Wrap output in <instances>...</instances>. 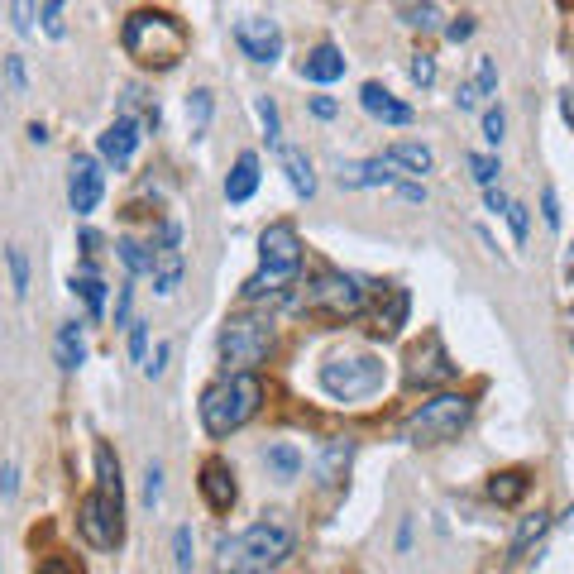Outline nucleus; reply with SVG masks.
I'll list each match as a JSON object with an SVG mask.
<instances>
[{
    "mask_svg": "<svg viewBox=\"0 0 574 574\" xmlns=\"http://www.w3.org/2000/svg\"><path fill=\"white\" fill-rule=\"evenodd\" d=\"M292 555V531L283 522H254V527L221 536L216 574H273Z\"/></svg>",
    "mask_w": 574,
    "mask_h": 574,
    "instance_id": "f257e3e1",
    "label": "nucleus"
},
{
    "mask_svg": "<svg viewBox=\"0 0 574 574\" xmlns=\"http://www.w3.org/2000/svg\"><path fill=\"white\" fill-rule=\"evenodd\" d=\"M120 44H125V53H130L139 67L168 72V67H177L182 53H187V29H182V20L168 15V10H134L130 20H125Z\"/></svg>",
    "mask_w": 574,
    "mask_h": 574,
    "instance_id": "f03ea898",
    "label": "nucleus"
},
{
    "mask_svg": "<svg viewBox=\"0 0 574 574\" xmlns=\"http://www.w3.org/2000/svg\"><path fill=\"white\" fill-rule=\"evenodd\" d=\"M264 407V383L254 374H221L206 393H201V426L206 436L225 441L230 431H240L244 421L259 417Z\"/></svg>",
    "mask_w": 574,
    "mask_h": 574,
    "instance_id": "7ed1b4c3",
    "label": "nucleus"
},
{
    "mask_svg": "<svg viewBox=\"0 0 574 574\" xmlns=\"http://www.w3.org/2000/svg\"><path fill=\"white\" fill-rule=\"evenodd\" d=\"M302 273V235L297 225L273 221L259 235V273L244 283V302H264V297H283V287Z\"/></svg>",
    "mask_w": 574,
    "mask_h": 574,
    "instance_id": "20e7f679",
    "label": "nucleus"
},
{
    "mask_svg": "<svg viewBox=\"0 0 574 574\" xmlns=\"http://www.w3.org/2000/svg\"><path fill=\"white\" fill-rule=\"evenodd\" d=\"M388 383V364L369 350H350V354H331L321 364V388L335 402H369L374 393H383Z\"/></svg>",
    "mask_w": 574,
    "mask_h": 574,
    "instance_id": "39448f33",
    "label": "nucleus"
},
{
    "mask_svg": "<svg viewBox=\"0 0 574 574\" xmlns=\"http://www.w3.org/2000/svg\"><path fill=\"white\" fill-rule=\"evenodd\" d=\"M474 417V402L464 393H436L431 402H421L412 417L402 421V441L407 445H445L455 441Z\"/></svg>",
    "mask_w": 574,
    "mask_h": 574,
    "instance_id": "423d86ee",
    "label": "nucleus"
},
{
    "mask_svg": "<svg viewBox=\"0 0 574 574\" xmlns=\"http://www.w3.org/2000/svg\"><path fill=\"white\" fill-rule=\"evenodd\" d=\"M302 311L311 316H326V321H354L359 311H364V287L359 278L350 273H340V268H321L307 287H302Z\"/></svg>",
    "mask_w": 574,
    "mask_h": 574,
    "instance_id": "0eeeda50",
    "label": "nucleus"
},
{
    "mask_svg": "<svg viewBox=\"0 0 574 574\" xmlns=\"http://www.w3.org/2000/svg\"><path fill=\"white\" fill-rule=\"evenodd\" d=\"M216 350H221L225 374H249V369L273 350V326L259 321V316H235V321H225L221 326Z\"/></svg>",
    "mask_w": 574,
    "mask_h": 574,
    "instance_id": "6e6552de",
    "label": "nucleus"
},
{
    "mask_svg": "<svg viewBox=\"0 0 574 574\" xmlns=\"http://www.w3.org/2000/svg\"><path fill=\"white\" fill-rule=\"evenodd\" d=\"M77 531L87 536L96 551H115L125 541V498L91 488L87 498L77 503Z\"/></svg>",
    "mask_w": 574,
    "mask_h": 574,
    "instance_id": "1a4fd4ad",
    "label": "nucleus"
},
{
    "mask_svg": "<svg viewBox=\"0 0 574 574\" xmlns=\"http://www.w3.org/2000/svg\"><path fill=\"white\" fill-rule=\"evenodd\" d=\"M455 374H460V364L445 354L441 335H426L417 350L407 354V383H417V388H431V383H450Z\"/></svg>",
    "mask_w": 574,
    "mask_h": 574,
    "instance_id": "9d476101",
    "label": "nucleus"
},
{
    "mask_svg": "<svg viewBox=\"0 0 574 574\" xmlns=\"http://www.w3.org/2000/svg\"><path fill=\"white\" fill-rule=\"evenodd\" d=\"M235 44H240L244 58L273 67L283 58V29H278V20H268V15H249V20L235 24Z\"/></svg>",
    "mask_w": 574,
    "mask_h": 574,
    "instance_id": "9b49d317",
    "label": "nucleus"
},
{
    "mask_svg": "<svg viewBox=\"0 0 574 574\" xmlns=\"http://www.w3.org/2000/svg\"><path fill=\"white\" fill-rule=\"evenodd\" d=\"M106 197V173H101V163L91 154H77L72 158V173H67V201H72V211L77 216H91L96 206Z\"/></svg>",
    "mask_w": 574,
    "mask_h": 574,
    "instance_id": "f8f14e48",
    "label": "nucleus"
},
{
    "mask_svg": "<svg viewBox=\"0 0 574 574\" xmlns=\"http://www.w3.org/2000/svg\"><path fill=\"white\" fill-rule=\"evenodd\" d=\"M139 130H144V125H139L134 115H120V120H111L106 130L96 134V149H101V158H106V163H115V168H125V163L134 158V149H139V139H144Z\"/></svg>",
    "mask_w": 574,
    "mask_h": 574,
    "instance_id": "ddd939ff",
    "label": "nucleus"
},
{
    "mask_svg": "<svg viewBox=\"0 0 574 574\" xmlns=\"http://www.w3.org/2000/svg\"><path fill=\"white\" fill-rule=\"evenodd\" d=\"M201 498L211 503V512H230L235 508V498H240V488H235V469L225 460H206L201 464Z\"/></svg>",
    "mask_w": 574,
    "mask_h": 574,
    "instance_id": "4468645a",
    "label": "nucleus"
},
{
    "mask_svg": "<svg viewBox=\"0 0 574 574\" xmlns=\"http://www.w3.org/2000/svg\"><path fill=\"white\" fill-rule=\"evenodd\" d=\"M359 106L374 115V120H383V125H412V120H417L412 106L398 101V96L383 87V82H364V87H359Z\"/></svg>",
    "mask_w": 574,
    "mask_h": 574,
    "instance_id": "2eb2a0df",
    "label": "nucleus"
},
{
    "mask_svg": "<svg viewBox=\"0 0 574 574\" xmlns=\"http://www.w3.org/2000/svg\"><path fill=\"white\" fill-rule=\"evenodd\" d=\"M340 187H354V192H364V187H398V168L383 154L359 158V163H340Z\"/></svg>",
    "mask_w": 574,
    "mask_h": 574,
    "instance_id": "dca6fc26",
    "label": "nucleus"
},
{
    "mask_svg": "<svg viewBox=\"0 0 574 574\" xmlns=\"http://www.w3.org/2000/svg\"><path fill=\"white\" fill-rule=\"evenodd\" d=\"M350 460H354V441H350V436L326 441V445H321V455H316V484L335 488L345 474H350Z\"/></svg>",
    "mask_w": 574,
    "mask_h": 574,
    "instance_id": "f3484780",
    "label": "nucleus"
},
{
    "mask_svg": "<svg viewBox=\"0 0 574 574\" xmlns=\"http://www.w3.org/2000/svg\"><path fill=\"white\" fill-rule=\"evenodd\" d=\"M302 77H307V82H316V87L340 82V77H345V53H340L335 44H316L307 58H302Z\"/></svg>",
    "mask_w": 574,
    "mask_h": 574,
    "instance_id": "a211bd4d",
    "label": "nucleus"
},
{
    "mask_svg": "<svg viewBox=\"0 0 574 574\" xmlns=\"http://www.w3.org/2000/svg\"><path fill=\"white\" fill-rule=\"evenodd\" d=\"M259 192V154H240L235 158V168H230V177H225V201H249Z\"/></svg>",
    "mask_w": 574,
    "mask_h": 574,
    "instance_id": "6ab92c4d",
    "label": "nucleus"
},
{
    "mask_svg": "<svg viewBox=\"0 0 574 574\" xmlns=\"http://www.w3.org/2000/svg\"><path fill=\"white\" fill-rule=\"evenodd\" d=\"M383 158H388L393 168H402V173H431V168H436V154H431L426 144H417V139H398V144H388Z\"/></svg>",
    "mask_w": 574,
    "mask_h": 574,
    "instance_id": "aec40b11",
    "label": "nucleus"
},
{
    "mask_svg": "<svg viewBox=\"0 0 574 574\" xmlns=\"http://www.w3.org/2000/svg\"><path fill=\"white\" fill-rule=\"evenodd\" d=\"M278 154H283V173H287V182H292V192L311 201V197H316V173H311V158L302 154L297 144H283Z\"/></svg>",
    "mask_w": 574,
    "mask_h": 574,
    "instance_id": "412c9836",
    "label": "nucleus"
},
{
    "mask_svg": "<svg viewBox=\"0 0 574 574\" xmlns=\"http://www.w3.org/2000/svg\"><path fill=\"white\" fill-rule=\"evenodd\" d=\"M72 297H82V307H87V316L91 321H101V316H106V283H101V278H96V268H82V273H72Z\"/></svg>",
    "mask_w": 574,
    "mask_h": 574,
    "instance_id": "4be33fe9",
    "label": "nucleus"
},
{
    "mask_svg": "<svg viewBox=\"0 0 574 574\" xmlns=\"http://www.w3.org/2000/svg\"><path fill=\"white\" fill-rule=\"evenodd\" d=\"M531 488V474L527 469H503V474H493L488 479V498L498 503V508H512V503H522Z\"/></svg>",
    "mask_w": 574,
    "mask_h": 574,
    "instance_id": "5701e85b",
    "label": "nucleus"
},
{
    "mask_svg": "<svg viewBox=\"0 0 574 574\" xmlns=\"http://www.w3.org/2000/svg\"><path fill=\"white\" fill-rule=\"evenodd\" d=\"M53 354H58V369H82V359H87V340H82V326L77 321H67V326H58V345H53Z\"/></svg>",
    "mask_w": 574,
    "mask_h": 574,
    "instance_id": "b1692460",
    "label": "nucleus"
},
{
    "mask_svg": "<svg viewBox=\"0 0 574 574\" xmlns=\"http://www.w3.org/2000/svg\"><path fill=\"white\" fill-rule=\"evenodd\" d=\"M546 531H551V517H546V512H531V517H522V522H517V531H512V541H508V560H522V555H527L531 546L546 536Z\"/></svg>",
    "mask_w": 574,
    "mask_h": 574,
    "instance_id": "393cba45",
    "label": "nucleus"
},
{
    "mask_svg": "<svg viewBox=\"0 0 574 574\" xmlns=\"http://www.w3.org/2000/svg\"><path fill=\"white\" fill-rule=\"evenodd\" d=\"M182 283V249H154V292L168 297Z\"/></svg>",
    "mask_w": 574,
    "mask_h": 574,
    "instance_id": "a878e982",
    "label": "nucleus"
},
{
    "mask_svg": "<svg viewBox=\"0 0 574 574\" xmlns=\"http://www.w3.org/2000/svg\"><path fill=\"white\" fill-rule=\"evenodd\" d=\"M115 254H120V264L130 268V278H154V244L115 240Z\"/></svg>",
    "mask_w": 574,
    "mask_h": 574,
    "instance_id": "bb28decb",
    "label": "nucleus"
},
{
    "mask_svg": "<svg viewBox=\"0 0 574 574\" xmlns=\"http://www.w3.org/2000/svg\"><path fill=\"white\" fill-rule=\"evenodd\" d=\"M264 464H268V474H273V479H283V484H292V479L302 474V455H297V450H292L287 441L268 445V450H264Z\"/></svg>",
    "mask_w": 574,
    "mask_h": 574,
    "instance_id": "cd10ccee",
    "label": "nucleus"
},
{
    "mask_svg": "<svg viewBox=\"0 0 574 574\" xmlns=\"http://www.w3.org/2000/svg\"><path fill=\"white\" fill-rule=\"evenodd\" d=\"M96 488H101V493H115V498H125V484H120V460H115V450L106 441L96 445Z\"/></svg>",
    "mask_w": 574,
    "mask_h": 574,
    "instance_id": "c85d7f7f",
    "label": "nucleus"
},
{
    "mask_svg": "<svg viewBox=\"0 0 574 574\" xmlns=\"http://www.w3.org/2000/svg\"><path fill=\"white\" fill-rule=\"evenodd\" d=\"M254 111H259V120H264L268 144H278V149H283V115H278V101H273V96H259V101H254Z\"/></svg>",
    "mask_w": 574,
    "mask_h": 574,
    "instance_id": "c756f323",
    "label": "nucleus"
},
{
    "mask_svg": "<svg viewBox=\"0 0 574 574\" xmlns=\"http://www.w3.org/2000/svg\"><path fill=\"white\" fill-rule=\"evenodd\" d=\"M5 264H10V283H15V297L29 292V254H24L20 244H10L5 249Z\"/></svg>",
    "mask_w": 574,
    "mask_h": 574,
    "instance_id": "7c9ffc66",
    "label": "nucleus"
},
{
    "mask_svg": "<svg viewBox=\"0 0 574 574\" xmlns=\"http://www.w3.org/2000/svg\"><path fill=\"white\" fill-rule=\"evenodd\" d=\"M187 120H192V134H201L206 125H211V91L197 87L192 96H187Z\"/></svg>",
    "mask_w": 574,
    "mask_h": 574,
    "instance_id": "2f4dec72",
    "label": "nucleus"
},
{
    "mask_svg": "<svg viewBox=\"0 0 574 574\" xmlns=\"http://www.w3.org/2000/svg\"><path fill=\"white\" fill-rule=\"evenodd\" d=\"M398 20L407 24V29H436L441 10H436V5H398Z\"/></svg>",
    "mask_w": 574,
    "mask_h": 574,
    "instance_id": "473e14b6",
    "label": "nucleus"
},
{
    "mask_svg": "<svg viewBox=\"0 0 574 574\" xmlns=\"http://www.w3.org/2000/svg\"><path fill=\"white\" fill-rule=\"evenodd\" d=\"M469 173H474V182L488 192V187L498 182V173H503V168H498V158H493V154H469Z\"/></svg>",
    "mask_w": 574,
    "mask_h": 574,
    "instance_id": "72a5a7b5",
    "label": "nucleus"
},
{
    "mask_svg": "<svg viewBox=\"0 0 574 574\" xmlns=\"http://www.w3.org/2000/svg\"><path fill=\"white\" fill-rule=\"evenodd\" d=\"M474 91H479V101L498 91V63H493V58H479V63H474Z\"/></svg>",
    "mask_w": 574,
    "mask_h": 574,
    "instance_id": "f704fd0d",
    "label": "nucleus"
},
{
    "mask_svg": "<svg viewBox=\"0 0 574 574\" xmlns=\"http://www.w3.org/2000/svg\"><path fill=\"white\" fill-rule=\"evenodd\" d=\"M407 77H412V82L426 91L431 82H436V58H431V53H412V63H407Z\"/></svg>",
    "mask_w": 574,
    "mask_h": 574,
    "instance_id": "c9c22d12",
    "label": "nucleus"
},
{
    "mask_svg": "<svg viewBox=\"0 0 574 574\" xmlns=\"http://www.w3.org/2000/svg\"><path fill=\"white\" fill-rule=\"evenodd\" d=\"M503 134H508V115H503V106H488V111H484V139L498 149V144H503Z\"/></svg>",
    "mask_w": 574,
    "mask_h": 574,
    "instance_id": "e433bc0d",
    "label": "nucleus"
},
{
    "mask_svg": "<svg viewBox=\"0 0 574 574\" xmlns=\"http://www.w3.org/2000/svg\"><path fill=\"white\" fill-rule=\"evenodd\" d=\"M173 565L182 574L192 570V527H177L173 531Z\"/></svg>",
    "mask_w": 574,
    "mask_h": 574,
    "instance_id": "4c0bfd02",
    "label": "nucleus"
},
{
    "mask_svg": "<svg viewBox=\"0 0 574 574\" xmlns=\"http://www.w3.org/2000/svg\"><path fill=\"white\" fill-rule=\"evenodd\" d=\"M158 498H163V464H149L144 469V508H158Z\"/></svg>",
    "mask_w": 574,
    "mask_h": 574,
    "instance_id": "58836bf2",
    "label": "nucleus"
},
{
    "mask_svg": "<svg viewBox=\"0 0 574 574\" xmlns=\"http://www.w3.org/2000/svg\"><path fill=\"white\" fill-rule=\"evenodd\" d=\"M39 15H44V34H48V39H63V34H67L63 5H58V0H48V5H39Z\"/></svg>",
    "mask_w": 574,
    "mask_h": 574,
    "instance_id": "ea45409f",
    "label": "nucleus"
},
{
    "mask_svg": "<svg viewBox=\"0 0 574 574\" xmlns=\"http://www.w3.org/2000/svg\"><path fill=\"white\" fill-rule=\"evenodd\" d=\"M508 225H512V240H517V244H527V230H531V211H527V206H517V201H512V211H508Z\"/></svg>",
    "mask_w": 574,
    "mask_h": 574,
    "instance_id": "a19ab883",
    "label": "nucleus"
},
{
    "mask_svg": "<svg viewBox=\"0 0 574 574\" xmlns=\"http://www.w3.org/2000/svg\"><path fill=\"white\" fill-rule=\"evenodd\" d=\"M168 354H173V345H168V340H158L154 354L144 359V374H149V378H163V369H168Z\"/></svg>",
    "mask_w": 574,
    "mask_h": 574,
    "instance_id": "79ce46f5",
    "label": "nucleus"
},
{
    "mask_svg": "<svg viewBox=\"0 0 574 574\" xmlns=\"http://www.w3.org/2000/svg\"><path fill=\"white\" fill-rule=\"evenodd\" d=\"M130 354L139 364L149 359V326H144V321H130Z\"/></svg>",
    "mask_w": 574,
    "mask_h": 574,
    "instance_id": "37998d69",
    "label": "nucleus"
},
{
    "mask_svg": "<svg viewBox=\"0 0 574 574\" xmlns=\"http://www.w3.org/2000/svg\"><path fill=\"white\" fill-rule=\"evenodd\" d=\"M39 574H87L82 570V560H72V555H58V560H44V565H39Z\"/></svg>",
    "mask_w": 574,
    "mask_h": 574,
    "instance_id": "c03bdc74",
    "label": "nucleus"
},
{
    "mask_svg": "<svg viewBox=\"0 0 574 574\" xmlns=\"http://www.w3.org/2000/svg\"><path fill=\"white\" fill-rule=\"evenodd\" d=\"M130 297H134V287L120 283V297H115V326H130Z\"/></svg>",
    "mask_w": 574,
    "mask_h": 574,
    "instance_id": "a18cd8bd",
    "label": "nucleus"
},
{
    "mask_svg": "<svg viewBox=\"0 0 574 574\" xmlns=\"http://www.w3.org/2000/svg\"><path fill=\"white\" fill-rule=\"evenodd\" d=\"M541 216H546V225H551V230H560V201H555L551 187L541 192Z\"/></svg>",
    "mask_w": 574,
    "mask_h": 574,
    "instance_id": "49530a36",
    "label": "nucleus"
},
{
    "mask_svg": "<svg viewBox=\"0 0 574 574\" xmlns=\"http://www.w3.org/2000/svg\"><path fill=\"white\" fill-rule=\"evenodd\" d=\"M469 34H474V15H460V20H455L450 29H445V39H450V44H464Z\"/></svg>",
    "mask_w": 574,
    "mask_h": 574,
    "instance_id": "de8ad7c7",
    "label": "nucleus"
},
{
    "mask_svg": "<svg viewBox=\"0 0 574 574\" xmlns=\"http://www.w3.org/2000/svg\"><path fill=\"white\" fill-rule=\"evenodd\" d=\"M5 77H10V87L15 91L29 87V77H24V58H5Z\"/></svg>",
    "mask_w": 574,
    "mask_h": 574,
    "instance_id": "09e8293b",
    "label": "nucleus"
},
{
    "mask_svg": "<svg viewBox=\"0 0 574 574\" xmlns=\"http://www.w3.org/2000/svg\"><path fill=\"white\" fill-rule=\"evenodd\" d=\"M484 206H488V211H493V216H508V211H512V201L503 197L498 187H488V192H484Z\"/></svg>",
    "mask_w": 574,
    "mask_h": 574,
    "instance_id": "8fccbe9b",
    "label": "nucleus"
},
{
    "mask_svg": "<svg viewBox=\"0 0 574 574\" xmlns=\"http://www.w3.org/2000/svg\"><path fill=\"white\" fill-rule=\"evenodd\" d=\"M455 106H460V111H479V91H474V82H464V87L455 91Z\"/></svg>",
    "mask_w": 574,
    "mask_h": 574,
    "instance_id": "3c124183",
    "label": "nucleus"
},
{
    "mask_svg": "<svg viewBox=\"0 0 574 574\" xmlns=\"http://www.w3.org/2000/svg\"><path fill=\"white\" fill-rule=\"evenodd\" d=\"M15 488H20V469H15V464H5V469H0V493H5V498H15Z\"/></svg>",
    "mask_w": 574,
    "mask_h": 574,
    "instance_id": "603ef678",
    "label": "nucleus"
},
{
    "mask_svg": "<svg viewBox=\"0 0 574 574\" xmlns=\"http://www.w3.org/2000/svg\"><path fill=\"white\" fill-rule=\"evenodd\" d=\"M10 15H15V29H20V34H34V20H29L34 5H10Z\"/></svg>",
    "mask_w": 574,
    "mask_h": 574,
    "instance_id": "864d4df0",
    "label": "nucleus"
},
{
    "mask_svg": "<svg viewBox=\"0 0 574 574\" xmlns=\"http://www.w3.org/2000/svg\"><path fill=\"white\" fill-rule=\"evenodd\" d=\"M311 115L316 120H335V101L331 96H311Z\"/></svg>",
    "mask_w": 574,
    "mask_h": 574,
    "instance_id": "5fc2aeb1",
    "label": "nucleus"
},
{
    "mask_svg": "<svg viewBox=\"0 0 574 574\" xmlns=\"http://www.w3.org/2000/svg\"><path fill=\"white\" fill-rule=\"evenodd\" d=\"M398 197L402 201H426V187H421V182H398Z\"/></svg>",
    "mask_w": 574,
    "mask_h": 574,
    "instance_id": "6e6d98bb",
    "label": "nucleus"
},
{
    "mask_svg": "<svg viewBox=\"0 0 574 574\" xmlns=\"http://www.w3.org/2000/svg\"><path fill=\"white\" fill-rule=\"evenodd\" d=\"M407 546H412V517H407V522H402V531H398V551H407Z\"/></svg>",
    "mask_w": 574,
    "mask_h": 574,
    "instance_id": "4d7b16f0",
    "label": "nucleus"
},
{
    "mask_svg": "<svg viewBox=\"0 0 574 574\" xmlns=\"http://www.w3.org/2000/svg\"><path fill=\"white\" fill-rule=\"evenodd\" d=\"M560 111H565V120H570V125H574V87L565 91V101H560Z\"/></svg>",
    "mask_w": 574,
    "mask_h": 574,
    "instance_id": "13d9d810",
    "label": "nucleus"
},
{
    "mask_svg": "<svg viewBox=\"0 0 574 574\" xmlns=\"http://www.w3.org/2000/svg\"><path fill=\"white\" fill-rule=\"evenodd\" d=\"M29 139H34V144H48V130H44V125H39V120L29 125Z\"/></svg>",
    "mask_w": 574,
    "mask_h": 574,
    "instance_id": "bf43d9fd",
    "label": "nucleus"
},
{
    "mask_svg": "<svg viewBox=\"0 0 574 574\" xmlns=\"http://www.w3.org/2000/svg\"><path fill=\"white\" fill-rule=\"evenodd\" d=\"M565 268H570V278H574V244H570V259H565Z\"/></svg>",
    "mask_w": 574,
    "mask_h": 574,
    "instance_id": "052dcab7",
    "label": "nucleus"
},
{
    "mask_svg": "<svg viewBox=\"0 0 574 574\" xmlns=\"http://www.w3.org/2000/svg\"><path fill=\"white\" fill-rule=\"evenodd\" d=\"M565 522H574V503H570V512H565Z\"/></svg>",
    "mask_w": 574,
    "mask_h": 574,
    "instance_id": "680f3d73",
    "label": "nucleus"
},
{
    "mask_svg": "<svg viewBox=\"0 0 574 574\" xmlns=\"http://www.w3.org/2000/svg\"><path fill=\"white\" fill-rule=\"evenodd\" d=\"M570 340H574V311H570Z\"/></svg>",
    "mask_w": 574,
    "mask_h": 574,
    "instance_id": "e2e57ef3",
    "label": "nucleus"
}]
</instances>
